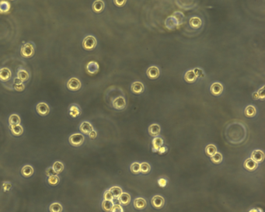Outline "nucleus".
I'll return each mask as SVG.
<instances>
[{
	"instance_id": "f257e3e1",
	"label": "nucleus",
	"mask_w": 265,
	"mask_h": 212,
	"mask_svg": "<svg viewBox=\"0 0 265 212\" xmlns=\"http://www.w3.org/2000/svg\"><path fill=\"white\" fill-rule=\"evenodd\" d=\"M34 44L32 42H28L24 44L20 49V55L24 58H31L34 55Z\"/></svg>"
},
{
	"instance_id": "f03ea898",
	"label": "nucleus",
	"mask_w": 265,
	"mask_h": 212,
	"mask_svg": "<svg viewBox=\"0 0 265 212\" xmlns=\"http://www.w3.org/2000/svg\"><path fill=\"white\" fill-rule=\"evenodd\" d=\"M96 39L93 36H86L82 41V47L86 51H92L96 47Z\"/></svg>"
},
{
	"instance_id": "7ed1b4c3",
	"label": "nucleus",
	"mask_w": 265,
	"mask_h": 212,
	"mask_svg": "<svg viewBox=\"0 0 265 212\" xmlns=\"http://www.w3.org/2000/svg\"><path fill=\"white\" fill-rule=\"evenodd\" d=\"M68 140H69V143L72 145L78 147L82 145V143L84 142V140H85V138H84L83 135H82V134L76 133L72 135L69 137V139Z\"/></svg>"
},
{
	"instance_id": "20e7f679",
	"label": "nucleus",
	"mask_w": 265,
	"mask_h": 212,
	"mask_svg": "<svg viewBox=\"0 0 265 212\" xmlns=\"http://www.w3.org/2000/svg\"><path fill=\"white\" fill-rule=\"evenodd\" d=\"M66 86L67 88L69 90H71V91H78L79 90H80L82 84H81L79 79H78L77 78H71L67 82Z\"/></svg>"
},
{
	"instance_id": "39448f33",
	"label": "nucleus",
	"mask_w": 265,
	"mask_h": 212,
	"mask_svg": "<svg viewBox=\"0 0 265 212\" xmlns=\"http://www.w3.org/2000/svg\"><path fill=\"white\" fill-rule=\"evenodd\" d=\"M37 112L38 113V114H40L41 116H47V114L50 112V108H49V106L47 105L46 103L41 102L37 105L36 107Z\"/></svg>"
},
{
	"instance_id": "423d86ee",
	"label": "nucleus",
	"mask_w": 265,
	"mask_h": 212,
	"mask_svg": "<svg viewBox=\"0 0 265 212\" xmlns=\"http://www.w3.org/2000/svg\"><path fill=\"white\" fill-rule=\"evenodd\" d=\"M151 203L152 205L155 208L160 209L164 205L165 200L164 198L162 196H160V195H156V196L153 197L152 198Z\"/></svg>"
},
{
	"instance_id": "0eeeda50",
	"label": "nucleus",
	"mask_w": 265,
	"mask_h": 212,
	"mask_svg": "<svg viewBox=\"0 0 265 212\" xmlns=\"http://www.w3.org/2000/svg\"><path fill=\"white\" fill-rule=\"evenodd\" d=\"M112 104L116 110H124L126 107V100L123 96H118L114 99Z\"/></svg>"
},
{
	"instance_id": "6e6552de",
	"label": "nucleus",
	"mask_w": 265,
	"mask_h": 212,
	"mask_svg": "<svg viewBox=\"0 0 265 212\" xmlns=\"http://www.w3.org/2000/svg\"><path fill=\"white\" fill-rule=\"evenodd\" d=\"M146 74L149 79H156L160 76V69L158 68L156 66H151L147 69Z\"/></svg>"
},
{
	"instance_id": "1a4fd4ad",
	"label": "nucleus",
	"mask_w": 265,
	"mask_h": 212,
	"mask_svg": "<svg viewBox=\"0 0 265 212\" xmlns=\"http://www.w3.org/2000/svg\"><path fill=\"white\" fill-rule=\"evenodd\" d=\"M210 91L214 96H219L223 92V86L220 82H214L210 87Z\"/></svg>"
},
{
	"instance_id": "9d476101",
	"label": "nucleus",
	"mask_w": 265,
	"mask_h": 212,
	"mask_svg": "<svg viewBox=\"0 0 265 212\" xmlns=\"http://www.w3.org/2000/svg\"><path fill=\"white\" fill-rule=\"evenodd\" d=\"M11 71L8 68H0V80L2 82H7L11 78Z\"/></svg>"
},
{
	"instance_id": "9b49d317",
	"label": "nucleus",
	"mask_w": 265,
	"mask_h": 212,
	"mask_svg": "<svg viewBox=\"0 0 265 212\" xmlns=\"http://www.w3.org/2000/svg\"><path fill=\"white\" fill-rule=\"evenodd\" d=\"M250 159L255 161L257 163H260L264 159V154L260 150H254L252 153H251Z\"/></svg>"
},
{
	"instance_id": "f8f14e48",
	"label": "nucleus",
	"mask_w": 265,
	"mask_h": 212,
	"mask_svg": "<svg viewBox=\"0 0 265 212\" xmlns=\"http://www.w3.org/2000/svg\"><path fill=\"white\" fill-rule=\"evenodd\" d=\"M86 71L88 72L89 74L90 75L96 74L98 73V71H99V64L96 61H90L86 64Z\"/></svg>"
},
{
	"instance_id": "ddd939ff",
	"label": "nucleus",
	"mask_w": 265,
	"mask_h": 212,
	"mask_svg": "<svg viewBox=\"0 0 265 212\" xmlns=\"http://www.w3.org/2000/svg\"><path fill=\"white\" fill-rule=\"evenodd\" d=\"M243 166L248 171H254L256 170V169L258 166V163L255 162V161L253 160L252 159H247L243 163Z\"/></svg>"
},
{
	"instance_id": "4468645a",
	"label": "nucleus",
	"mask_w": 265,
	"mask_h": 212,
	"mask_svg": "<svg viewBox=\"0 0 265 212\" xmlns=\"http://www.w3.org/2000/svg\"><path fill=\"white\" fill-rule=\"evenodd\" d=\"M131 90L132 93H135V94H141L144 92L145 87L141 82H135L131 85Z\"/></svg>"
},
{
	"instance_id": "2eb2a0df",
	"label": "nucleus",
	"mask_w": 265,
	"mask_h": 212,
	"mask_svg": "<svg viewBox=\"0 0 265 212\" xmlns=\"http://www.w3.org/2000/svg\"><path fill=\"white\" fill-rule=\"evenodd\" d=\"M163 138L159 136L155 137L154 139L152 140V151L154 152H158L160 147L163 146Z\"/></svg>"
},
{
	"instance_id": "dca6fc26",
	"label": "nucleus",
	"mask_w": 265,
	"mask_h": 212,
	"mask_svg": "<svg viewBox=\"0 0 265 212\" xmlns=\"http://www.w3.org/2000/svg\"><path fill=\"white\" fill-rule=\"evenodd\" d=\"M79 130H80V131L82 132V133L85 134V135H89V134L93 130V127L90 122H88V121H84V122H82V124H80Z\"/></svg>"
},
{
	"instance_id": "f3484780",
	"label": "nucleus",
	"mask_w": 265,
	"mask_h": 212,
	"mask_svg": "<svg viewBox=\"0 0 265 212\" xmlns=\"http://www.w3.org/2000/svg\"><path fill=\"white\" fill-rule=\"evenodd\" d=\"M147 203L144 198L142 197H137L135 199L134 201V206L136 209L138 210H143L146 207Z\"/></svg>"
},
{
	"instance_id": "a211bd4d",
	"label": "nucleus",
	"mask_w": 265,
	"mask_h": 212,
	"mask_svg": "<svg viewBox=\"0 0 265 212\" xmlns=\"http://www.w3.org/2000/svg\"><path fill=\"white\" fill-rule=\"evenodd\" d=\"M160 130H161L160 126L157 124H151V125L149 126V127H148V133L152 137L158 136V135H160Z\"/></svg>"
},
{
	"instance_id": "6ab92c4d",
	"label": "nucleus",
	"mask_w": 265,
	"mask_h": 212,
	"mask_svg": "<svg viewBox=\"0 0 265 212\" xmlns=\"http://www.w3.org/2000/svg\"><path fill=\"white\" fill-rule=\"evenodd\" d=\"M197 76H196L195 73L194 72V70L188 71L184 75L185 81L189 82V83H193V82H194L197 80Z\"/></svg>"
},
{
	"instance_id": "aec40b11",
	"label": "nucleus",
	"mask_w": 265,
	"mask_h": 212,
	"mask_svg": "<svg viewBox=\"0 0 265 212\" xmlns=\"http://www.w3.org/2000/svg\"><path fill=\"white\" fill-rule=\"evenodd\" d=\"M93 10L96 13H99L104 10V2L102 0H96L93 4Z\"/></svg>"
},
{
	"instance_id": "412c9836",
	"label": "nucleus",
	"mask_w": 265,
	"mask_h": 212,
	"mask_svg": "<svg viewBox=\"0 0 265 212\" xmlns=\"http://www.w3.org/2000/svg\"><path fill=\"white\" fill-rule=\"evenodd\" d=\"M81 113V109L77 104H72L69 107V114L73 117H76Z\"/></svg>"
},
{
	"instance_id": "4be33fe9",
	"label": "nucleus",
	"mask_w": 265,
	"mask_h": 212,
	"mask_svg": "<svg viewBox=\"0 0 265 212\" xmlns=\"http://www.w3.org/2000/svg\"><path fill=\"white\" fill-rule=\"evenodd\" d=\"M117 199L122 205H128L131 201V195L128 193H122Z\"/></svg>"
},
{
	"instance_id": "5701e85b",
	"label": "nucleus",
	"mask_w": 265,
	"mask_h": 212,
	"mask_svg": "<svg viewBox=\"0 0 265 212\" xmlns=\"http://www.w3.org/2000/svg\"><path fill=\"white\" fill-rule=\"evenodd\" d=\"M17 78L20 79V80H21L23 82H24L28 80L29 78H30V76H29V73H27L25 69L19 68V70H18L17 72Z\"/></svg>"
},
{
	"instance_id": "b1692460",
	"label": "nucleus",
	"mask_w": 265,
	"mask_h": 212,
	"mask_svg": "<svg viewBox=\"0 0 265 212\" xmlns=\"http://www.w3.org/2000/svg\"><path fill=\"white\" fill-rule=\"evenodd\" d=\"M10 130H11L12 134L15 136H20L22 135L23 132H24V128L20 124L18 125H10Z\"/></svg>"
},
{
	"instance_id": "393cba45",
	"label": "nucleus",
	"mask_w": 265,
	"mask_h": 212,
	"mask_svg": "<svg viewBox=\"0 0 265 212\" xmlns=\"http://www.w3.org/2000/svg\"><path fill=\"white\" fill-rule=\"evenodd\" d=\"M21 173L25 177H30L33 173V168L30 165H26L21 169Z\"/></svg>"
},
{
	"instance_id": "a878e982",
	"label": "nucleus",
	"mask_w": 265,
	"mask_h": 212,
	"mask_svg": "<svg viewBox=\"0 0 265 212\" xmlns=\"http://www.w3.org/2000/svg\"><path fill=\"white\" fill-rule=\"evenodd\" d=\"M244 113L247 117H253L255 116L256 113H257V110H256L254 106L249 105L245 109Z\"/></svg>"
},
{
	"instance_id": "bb28decb",
	"label": "nucleus",
	"mask_w": 265,
	"mask_h": 212,
	"mask_svg": "<svg viewBox=\"0 0 265 212\" xmlns=\"http://www.w3.org/2000/svg\"><path fill=\"white\" fill-rule=\"evenodd\" d=\"M10 10V3L6 0L0 2V13H7Z\"/></svg>"
},
{
	"instance_id": "cd10ccee",
	"label": "nucleus",
	"mask_w": 265,
	"mask_h": 212,
	"mask_svg": "<svg viewBox=\"0 0 265 212\" xmlns=\"http://www.w3.org/2000/svg\"><path fill=\"white\" fill-rule=\"evenodd\" d=\"M201 20L198 17H192L190 20V25L194 29H198L201 26Z\"/></svg>"
},
{
	"instance_id": "c85d7f7f",
	"label": "nucleus",
	"mask_w": 265,
	"mask_h": 212,
	"mask_svg": "<svg viewBox=\"0 0 265 212\" xmlns=\"http://www.w3.org/2000/svg\"><path fill=\"white\" fill-rule=\"evenodd\" d=\"M21 120L19 115L17 114H12L9 117V123L10 125H18L20 124Z\"/></svg>"
},
{
	"instance_id": "c756f323",
	"label": "nucleus",
	"mask_w": 265,
	"mask_h": 212,
	"mask_svg": "<svg viewBox=\"0 0 265 212\" xmlns=\"http://www.w3.org/2000/svg\"><path fill=\"white\" fill-rule=\"evenodd\" d=\"M14 89L15 90L18 92H22L24 91V89H25V85L24 84V82L21 80H20L18 78H16L14 79Z\"/></svg>"
},
{
	"instance_id": "7c9ffc66",
	"label": "nucleus",
	"mask_w": 265,
	"mask_h": 212,
	"mask_svg": "<svg viewBox=\"0 0 265 212\" xmlns=\"http://www.w3.org/2000/svg\"><path fill=\"white\" fill-rule=\"evenodd\" d=\"M217 152V148L215 145H207L205 148V153L208 156L211 157V156L215 155Z\"/></svg>"
},
{
	"instance_id": "2f4dec72",
	"label": "nucleus",
	"mask_w": 265,
	"mask_h": 212,
	"mask_svg": "<svg viewBox=\"0 0 265 212\" xmlns=\"http://www.w3.org/2000/svg\"><path fill=\"white\" fill-rule=\"evenodd\" d=\"M62 210H63V207H62V204L58 202L53 203L49 207L50 212H62Z\"/></svg>"
},
{
	"instance_id": "473e14b6",
	"label": "nucleus",
	"mask_w": 265,
	"mask_h": 212,
	"mask_svg": "<svg viewBox=\"0 0 265 212\" xmlns=\"http://www.w3.org/2000/svg\"><path fill=\"white\" fill-rule=\"evenodd\" d=\"M114 204L113 201H106V200H104L102 202V208L106 212H111Z\"/></svg>"
},
{
	"instance_id": "72a5a7b5",
	"label": "nucleus",
	"mask_w": 265,
	"mask_h": 212,
	"mask_svg": "<svg viewBox=\"0 0 265 212\" xmlns=\"http://www.w3.org/2000/svg\"><path fill=\"white\" fill-rule=\"evenodd\" d=\"M109 190L111 192L114 198H116V199H117V198L119 197V196L123 193L122 189L120 187H117V186H115V187H112L111 188H110Z\"/></svg>"
},
{
	"instance_id": "f704fd0d",
	"label": "nucleus",
	"mask_w": 265,
	"mask_h": 212,
	"mask_svg": "<svg viewBox=\"0 0 265 212\" xmlns=\"http://www.w3.org/2000/svg\"><path fill=\"white\" fill-rule=\"evenodd\" d=\"M151 170V166L148 162H142L140 163V173L143 174H147Z\"/></svg>"
},
{
	"instance_id": "c9c22d12",
	"label": "nucleus",
	"mask_w": 265,
	"mask_h": 212,
	"mask_svg": "<svg viewBox=\"0 0 265 212\" xmlns=\"http://www.w3.org/2000/svg\"><path fill=\"white\" fill-rule=\"evenodd\" d=\"M263 89H264V86H262L258 91L254 93V94H253V98H254V99H264L265 96L264 92H263Z\"/></svg>"
},
{
	"instance_id": "e433bc0d",
	"label": "nucleus",
	"mask_w": 265,
	"mask_h": 212,
	"mask_svg": "<svg viewBox=\"0 0 265 212\" xmlns=\"http://www.w3.org/2000/svg\"><path fill=\"white\" fill-rule=\"evenodd\" d=\"M223 155H222L221 153H219V152H216L215 155H213V156L211 157V162H213V163H215V164L221 163L222 161H223Z\"/></svg>"
},
{
	"instance_id": "4c0bfd02",
	"label": "nucleus",
	"mask_w": 265,
	"mask_h": 212,
	"mask_svg": "<svg viewBox=\"0 0 265 212\" xmlns=\"http://www.w3.org/2000/svg\"><path fill=\"white\" fill-rule=\"evenodd\" d=\"M52 168L54 169L55 171L56 172V173H62V171L64 170V165L62 162H59V161H57V162H55L54 164H53V166H52Z\"/></svg>"
},
{
	"instance_id": "58836bf2",
	"label": "nucleus",
	"mask_w": 265,
	"mask_h": 212,
	"mask_svg": "<svg viewBox=\"0 0 265 212\" xmlns=\"http://www.w3.org/2000/svg\"><path fill=\"white\" fill-rule=\"evenodd\" d=\"M59 181H60V179H59V177L57 176V175L49 176L48 179H47V182H48V183L51 186L58 185V184H59Z\"/></svg>"
},
{
	"instance_id": "ea45409f",
	"label": "nucleus",
	"mask_w": 265,
	"mask_h": 212,
	"mask_svg": "<svg viewBox=\"0 0 265 212\" xmlns=\"http://www.w3.org/2000/svg\"><path fill=\"white\" fill-rule=\"evenodd\" d=\"M131 173H134V174H139L140 173V163L137 162H133L131 165Z\"/></svg>"
},
{
	"instance_id": "a19ab883",
	"label": "nucleus",
	"mask_w": 265,
	"mask_h": 212,
	"mask_svg": "<svg viewBox=\"0 0 265 212\" xmlns=\"http://www.w3.org/2000/svg\"><path fill=\"white\" fill-rule=\"evenodd\" d=\"M104 199L106 200V201H113L114 198V197H113L111 192L109 190H106V191L104 192Z\"/></svg>"
},
{
	"instance_id": "79ce46f5",
	"label": "nucleus",
	"mask_w": 265,
	"mask_h": 212,
	"mask_svg": "<svg viewBox=\"0 0 265 212\" xmlns=\"http://www.w3.org/2000/svg\"><path fill=\"white\" fill-rule=\"evenodd\" d=\"M111 212H124V209L120 204H114Z\"/></svg>"
},
{
	"instance_id": "37998d69",
	"label": "nucleus",
	"mask_w": 265,
	"mask_h": 212,
	"mask_svg": "<svg viewBox=\"0 0 265 212\" xmlns=\"http://www.w3.org/2000/svg\"><path fill=\"white\" fill-rule=\"evenodd\" d=\"M194 72L195 73L196 76H197V77H201V78H203L205 77V74H204V72L203 70H202L201 68H194Z\"/></svg>"
},
{
	"instance_id": "c03bdc74",
	"label": "nucleus",
	"mask_w": 265,
	"mask_h": 212,
	"mask_svg": "<svg viewBox=\"0 0 265 212\" xmlns=\"http://www.w3.org/2000/svg\"><path fill=\"white\" fill-rule=\"evenodd\" d=\"M45 174L47 175V176H55V175H57V173H56V172L55 171L54 169L52 168V167H49V168H47V170H46Z\"/></svg>"
},
{
	"instance_id": "a18cd8bd",
	"label": "nucleus",
	"mask_w": 265,
	"mask_h": 212,
	"mask_svg": "<svg viewBox=\"0 0 265 212\" xmlns=\"http://www.w3.org/2000/svg\"><path fill=\"white\" fill-rule=\"evenodd\" d=\"M126 2L127 0H114V4L118 7H124V6L125 5V3H126Z\"/></svg>"
},
{
	"instance_id": "49530a36",
	"label": "nucleus",
	"mask_w": 265,
	"mask_h": 212,
	"mask_svg": "<svg viewBox=\"0 0 265 212\" xmlns=\"http://www.w3.org/2000/svg\"><path fill=\"white\" fill-rule=\"evenodd\" d=\"M158 183H159V185H160V187H166V184H167V181H166V179H163V178H161V179H160L159 180H158Z\"/></svg>"
},
{
	"instance_id": "de8ad7c7",
	"label": "nucleus",
	"mask_w": 265,
	"mask_h": 212,
	"mask_svg": "<svg viewBox=\"0 0 265 212\" xmlns=\"http://www.w3.org/2000/svg\"><path fill=\"white\" fill-rule=\"evenodd\" d=\"M88 135L90 138H92V139H94V138H96V136H97V133H96V130H93L90 134H89Z\"/></svg>"
},
{
	"instance_id": "09e8293b",
	"label": "nucleus",
	"mask_w": 265,
	"mask_h": 212,
	"mask_svg": "<svg viewBox=\"0 0 265 212\" xmlns=\"http://www.w3.org/2000/svg\"><path fill=\"white\" fill-rule=\"evenodd\" d=\"M166 151H167V148H166V147H164V146L160 147V149L158 150V152H159L160 154H163V153L166 152Z\"/></svg>"
},
{
	"instance_id": "8fccbe9b",
	"label": "nucleus",
	"mask_w": 265,
	"mask_h": 212,
	"mask_svg": "<svg viewBox=\"0 0 265 212\" xmlns=\"http://www.w3.org/2000/svg\"><path fill=\"white\" fill-rule=\"evenodd\" d=\"M249 212H263V211H262L261 209L258 208V209H251Z\"/></svg>"
}]
</instances>
